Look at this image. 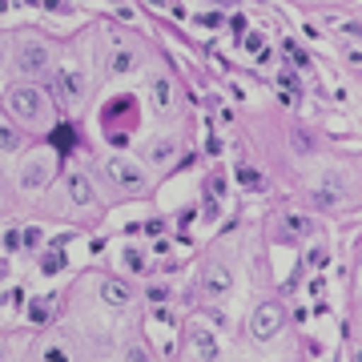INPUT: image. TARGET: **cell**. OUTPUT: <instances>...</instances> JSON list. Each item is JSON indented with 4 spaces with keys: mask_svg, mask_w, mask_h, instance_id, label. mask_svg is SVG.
<instances>
[{
    "mask_svg": "<svg viewBox=\"0 0 362 362\" xmlns=\"http://www.w3.org/2000/svg\"><path fill=\"white\" fill-rule=\"evenodd\" d=\"M153 105L161 109V113L169 109V81H165V77H157V81H153Z\"/></svg>",
    "mask_w": 362,
    "mask_h": 362,
    "instance_id": "4fadbf2b",
    "label": "cell"
},
{
    "mask_svg": "<svg viewBox=\"0 0 362 362\" xmlns=\"http://www.w3.org/2000/svg\"><path fill=\"white\" fill-rule=\"evenodd\" d=\"M16 65H21V73H45L49 69V49L37 45V40H28L25 49L16 52Z\"/></svg>",
    "mask_w": 362,
    "mask_h": 362,
    "instance_id": "5b68a950",
    "label": "cell"
},
{
    "mask_svg": "<svg viewBox=\"0 0 362 362\" xmlns=\"http://www.w3.org/2000/svg\"><path fill=\"white\" fill-rule=\"evenodd\" d=\"M8 113H16L21 121H37L40 117V93L28 89V85H16V89H8Z\"/></svg>",
    "mask_w": 362,
    "mask_h": 362,
    "instance_id": "3957f363",
    "label": "cell"
},
{
    "mask_svg": "<svg viewBox=\"0 0 362 362\" xmlns=\"http://www.w3.org/2000/svg\"><path fill=\"white\" fill-rule=\"evenodd\" d=\"M202 286L209 290V298H226L233 290V274L230 266H221V262H209L206 274H202Z\"/></svg>",
    "mask_w": 362,
    "mask_h": 362,
    "instance_id": "277c9868",
    "label": "cell"
},
{
    "mask_svg": "<svg viewBox=\"0 0 362 362\" xmlns=\"http://www.w3.org/2000/svg\"><path fill=\"white\" fill-rule=\"evenodd\" d=\"M61 81H65L69 97H81V93H85V81H81V73H73V69H65V73H61Z\"/></svg>",
    "mask_w": 362,
    "mask_h": 362,
    "instance_id": "7c38bea8",
    "label": "cell"
},
{
    "mask_svg": "<svg viewBox=\"0 0 362 362\" xmlns=\"http://www.w3.org/2000/svg\"><path fill=\"white\" fill-rule=\"evenodd\" d=\"M238 185H246V189H262V173L258 169H250V165H238Z\"/></svg>",
    "mask_w": 362,
    "mask_h": 362,
    "instance_id": "8fae6325",
    "label": "cell"
},
{
    "mask_svg": "<svg viewBox=\"0 0 362 362\" xmlns=\"http://www.w3.org/2000/svg\"><path fill=\"white\" fill-rule=\"evenodd\" d=\"M194 346H197V354H202V362L218 358V338L209 334V330H194Z\"/></svg>",
    "mask_w": 362,
    "mask_h": 362,
    "instance_id": "ba28073f",
    "label": "cell"
},
{
    "mask_svg": "<svg viewBox=\"0 0 362 362\" xmlns=\"http://www.w3.org/2000/svg\"><path fill=\"white\" fill-rule=\"evenodd\" d=\"M69 197L77 202V206H89L93 202V185L85 173H69Z\"/></svg>",
    "mask_w": 362,
    "mask_h": 362,
    "instance_id": "8992f818",
    "label": "cell"
},
{
    "mask_svg": "<svg viewBox=\"0 0 362 362\" xmlns=\"http://www.w3.org/2000/svg\"><path fill=\"white\" fill-rule=\"evenodd\" d=\"M0 274H4V266H0Z\"/></svg>",
    "mask_w": 362,
    "mask_h": 362,
    "instance_id": "d4e9b609",
    "label": "cell"
},
{
    "mask_svg": "<svg viewBox=\"0 0 362 362\" xmlns=\"http://www.w3.org/2000/svg\"><path fill=\"white\" fill-rule=\"evenodd\" d=\"M105 177H109V185L125 189V194L145 189V169H137L133 161H125V157H109V161H105Z\"/></svg>",
    "mask_w": 362,
    "mask_h": 362,
    "instance_id": "6da1fadb",
    "label": "cell"
},
{
    "mask_svg": "<svg viewBox=\"0 0 362 362\" xmlns=\"http://www.w3.org/2000/svg\"><path fill=\"white\" fill-rule=\"evenodd\" d=\"M125 266H129L133 274H145V258H141V250H125Z\"/></svg>",
    "mask_w": 362,
    "mask_h": 362,
    "instance_id": "e0dca14e",
    "label": "cell"
},
{
    "mask_svg": "<svg viewBox=\"0 0 362 362\" xmlns=\"http://www.w3.org/2000/svg\"><path fill=\"white\" fill-rule=\"evenodd\" d=\"M282 226H286L290 233H310V230H314V226H310V218H298V214H286V218H282Z\"/></svg>",
    "mask_w": 362,
    "mask_h": 362,
    "instance_id": "5bb4252c",
    "label": "cell"
},
{
    "mask_svg": "<svg viewBox=\"0 0 362 362\" xmlns=\"http://www.w3.org/2000/svg\"><path fill=\"white\" fill-rule=\"evenodd\" d=\"M21 246H40V230H37V226L21 233Z\"/></svg>",
    "mask_w": 362,
    "mask_h": 362,
    "instance_id": "44dd1931",
    "label": "cell"
},
{
    "mask_svg": "<svg viewBox=\"0 0 362 362\" xmlns=\"http://www.w3.org/2000/svg\"><path fill=\"white\" fill-rule=\"evenodd\" d=\"M0 149H4V153H16V149H21V137H16L8 125H0Z\"/></svg>",
    "mask_w": 362,
    "mask_h": 362,
    "instance_id": "9a60e30c",
    "label": "cell"
},
{
    "mask_svg": "<svg viewBox=\"0 0 362 362\" xmlns=\"http://www.w3.org/2000/svg\"><path fill=\"white\" fill-rule=\"evenodd\" d=\"M61 270H65V254H61V250H49V254L40 258V274L49 278V274H61Z\"/></svg>",
    "mask_w": 362,
    "mask_h": 362,
    "instance_id": "9c48e42d",
    "label": "cell"
},
{
    "mask_svg": "<svg viewBox=\"0 0 362 362\" xmlns=\"http://www.w3.org/2000/svg\"><path fill=\"white\" fill-rule=\"evenodd\" d=\"M45 362H69L65 346H45Z\"/></svg>",
    "mask_w": 362,
    "mask_h": 362,
    "instance_id": "d6986e66",
    "label": "cell"
},
{
    "mask_svg": "<svg viewBox=\"0 0 362 362\" xmlns=\"http://www.w3.org/2000/svg\"><path fill=\"white\" fill-rule=\"evenodd\" d=\"M286 326V310L278 298H270V302H262L258 310H254V338H262V342H270L278 330Z\"/></svg>",
    "mask_w": 362,
    "mask_h": 362,
    "instance_id": "7a4b0ae2",
    "label": "cell"
},
{
    "mask_svg": "<svg viewBox=\"0 0 362 362\" xmlns=\"http://www.w3.org/2000/svg\"><path fill=\"white\" fill-rule=\"evenodd\" d=\"M101 298H105V306H125L129 302V286L109 278V282H101Z\"/></svg>",
    "mask_w": 362,
    "mask_h": 362,
    "instance_id": "52a82bcc",
    "label": "cell"
},
{
    "mask_svg": "<svg viewBox=\"0 0 362 362\" xmlns=\"http://www.w3.org/2000/svg\"><path fill=\"white\" fill-rule=\"evenodd\" d=\"M202 25H206V28H221V13H202Z\"/></svg>",
    "mask_w": 362,
    "mask_h": 362,
    "instance_id": "7402d4cb",
    "label": "cell"
},
{
    "mask_svg": "<svg viewBox=\"0 0 362 362\" xmlns=\"http://www.w3.org/2000/svg\"><path fill=\"white\" fill-rule=\"evenodd\" d=\"M133 65H137V57H133V52H125V49H117L113 57H109V69H113V73H129Z\"/></svg>",
    "mask_w": 362,
    "mask_h": 362,
    "instance_id": "30bf717a",
    "label": "cell"
},
{
    "mask_svg": "<svg viewBox=\"0 0 362 362\" xmlns=\"http://www.w3.org/2000/svg\"><path fill=\"white\" fill-rule=\"evenodd\" d=\"M129 362H149V354H145L141 346H133V350H129Z\"/></svg>",
    "mask_w": 362,
    "mask_h": 362,
    "instance_id": "cb8c5ba5",
    "label": "cell"
},
{
    "mask_svg": "<svg viewBox=\"0 0 362 362\" xmlns=\"http://www.w3.org/2000/svg\"><path fill=\"white\" fill-rule=\"evenodd\" d=\"M246 49H250V52H262V49H266V37H262V33H250V37H246Z\"/></svg>",
    "mask_w": 362,
    "mask_h": 362,
    "instance_id": "ffe728a7",
    "label": "cell"
},
{
    "mask_svg": "<svg viewBox=\"0 0 362 362\" xmlns=\"http://www.w3.org/2000/svg\"><path fill=\"white\" fill-rule=\"evenodd\" d=\"M338 197H342V185H326V189H318V194H314V202H322V206H334Z\"/></svg>",
    "mask_w": 362,
    "mask_h": 362,
    "instance_id": "2e32d148",
    "label": "cell"
},
{
    "mask_svg": "<svg viewBox=\"0 0 362 362\" xmlns=\"http://www.w3.org/2000/svg\"><path fill=\"white\" fill-rule=\"evenodd\" d=\"M153 8H161V13H169V16H185V8H177L173 0H149Z\"/></svg>",
    "mask_w": 362,
    "mask_h": 362,
    "instance_id": "ac0fdd59",
    "label": "cell"
},
{
    "mask_svg": "<svg viewBox=\"0 0 362 362\" xmlns=\"http://www.w3.org/2000/svg\"><path fill=\"white\" fill-rule=\"evenodd\" d=\"M4 246H8V250H21V233L8 230V233H4Z\"/></svg>",
    "mask_w": 362,
    "mask_h": 362,
    "instance_id": "603a6c76",
    "label": "cell"
}]
</instances>
